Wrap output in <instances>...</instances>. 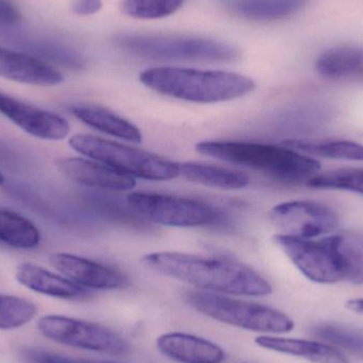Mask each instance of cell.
Here are the masks:
<instances>
[{
    "label": "cell",
    "mask_w": 363,
    "mask_h": 363,
    "mask_svg": "<svg viewBox=\"0 0 363 363\" xmlns=\"http://www.w3.org/2000/svg\"><path fill=\"white\" fill-rule=\"evenodd\" d=\"M69 146L79 155L106 164L134 178L161 182L180 177V164L176 162L91 134L72 136Z\"/></svg>",
    "instance_id": "obj_5"
},
{
    "label": "cell",
    "mask_w": 363,
    "mask_h": 363,
    "mask_svg": "<svg viewBox=\"0 0 363 363\" xmlns=\"http://www.w3.org/2000/svg\"><path fill=\"white\" fill-rule=\"evenodd\" d=\"M330 237L342 264L345 281L363 284V234L340 233Z\"/></svg>",
    "instance_id": "obj_23"
},
{
    "label": "cell",
    "mask_w": 363,
    "mask_h": 363,
    "mask_svg": "<svg viewBox=\"0 0 363 363\" xmlns=\"http://www.w3.org/2000/svg\"><path fill=\"white\" fill-rule=\"evenodd\" d=\"M4 181H6V179H4V174L0 172V185H2V184L4 183Z\"/></svg>",
    "instance_id": "obj_33"
},
{
    "label": "cell",
    "mask_w": 363,
    "mask_h": 363,
    "mask_svg": "<svg viewBox=\"0 0 363 363\" xmlns=\"http://www.w3.org/2000/svg\"><path fill=\"white\" fill-rule=\"evenodd\" d=\"M55 165L68 180L89 187L125 191L134 189L136 186L134 177L94 160L60 157L55 160Z\"/></svg>",
    "instance_id": "obj_13"
},
{
    "label": "cell",
    "mask_w": 363,
    "mask_h": 363,
    "mask_svg": "<svg viewBox=\"0 0 363 363\" xmlns=\"http://www.w3.org/2000/svg\"><path fill=\"white\" fill-rule=\"evenodd\" d=\"M0 77L13 82L35 86H55L64 81L63 74L52 66L27 53L0 46Z\"/></svg>",
    "instance_id": "obj_14"
},
{
    "label": "cell",
    "mask_w": 363,
    "mask_h": 363,
    "mask_svg": "<svg viewBox=\"0 0 363 363\" xmlns=\"http://www.w3.org/2000/svg\"><path fill=\"white\" fill-rule=\"evenodd\" d=\"M270 219L281 234L313 239L330 234L338 228L337 213L311 201H291L273 207Z\"/></svg>",
    "instance_id": "obj_10"
},
{
    "label": "cell",
    "mask_w": 363,
    "mask_h": 363,
    "mask_svg": "<svg viewBox=\"0 0 363 363\" xmlns=\"http://www.w3.org/2000/svg\"><path fill=\"white\" fill-rule=\"evenodd\" d=\"M114 44L130 55L149 60L230 62L240 55L230 43L196 36L121 34L115 36Z\"/></svg>",
    "instance_id": "obj_4"
},
{
    "label": "cell",
    "mask_w": 363,
    "mask_h": 363,
    "mask_svg": "<svg viewBox=\"0 0 363 363\" xmlns=\"http://www.w3.org/2000/svg\"><path fill=\"white\" fill-rule=\"evenodd\" d=\"M15 279L28 289L52 298L68 301H87L93 298V294L86 288L30 262L17 267Z\"/></svg>",
    "instance_id": "obj_15"
},
{
    "label": "cell",
    "mask_w": 363,
    "mask_h": 363,
    "mask_svg": "<svg viewBox=\"0 0 363 363\" xmlns=\"http://www.w3.org/2000/svg\"><path fill=\"white\" fill-rule=\"evenodd\" d=\"M188 304L199 313L221 323L264 334L291 332L294 322L286 313L223 294L205 291H189L186 294Z\"/></svg>",
    "instance_id": "obj_6"
},
{
    "label": "cell",
    "mask_w": 363,
    "mask_h": 363,
    "mask_svg": "<svg viewBox=\"0 0 363 363\" xmlns=\"http://www.w3.org/2000/svg\"><path fill=\"white\" fill-rule=\"evenodd\" d=\"M48 260L66 279L89 290H117L128 284V277L117 269L80 256L53 253Z\"/></svg>",
    "instance_id": "obj_12"
},
{
    "label": "cell",
    "mask_w": 363,
    "mask_h": 363,
    "mask_svg": "<svg viewBox=\"0 0 363 363\" xmlns=\"http://www.w3.org/2000/svg\"><path fill=\"white\" fill-rule=\"evenodd\" d=\"M180 176L192 183L221 190L243 189L251 182L249 176L242 172L198 162L180 164Z\"/></svg>",
    "instance_id": "obj_19"
},
{
    "label": "cell",
    "mask_w": 363,
    "mask_h": 363,
    "mask_svg": "<svg viewBox=\"0 0 363 363\" xmlns=\"http://www.w3.org/2000/svg\"><path fill=\"white\" fill-rule=\"evenodd\" d=\"M186 0H123L121 11L138 19H160L178 12Z\"/></svg>",
    "instance_id": "obj_26"
},
{
    "label": "cell",
    "mask_w": 363,
    "mask_h": 363,
    "mask_svg": "<svg viewBox=\"0 0 363 363\" xmlns=\"http://www.w3.org/2000/svg\"><path fill=\"white\" fill-rule=\"evenodd\" d=\"M142 262L150 270L200 291L245 296H267L273 292L272 286L259 273L235 260L181 252H155L145 255Z\"/></svg>",
    "instance_id": "obj_1"
},
{
    "label": "cell",
    "mask_w": 363,
    "mask_h": 363,
    "mask_svg": "<svg viewBox=\"0 0 363 363\" xmlns=\"http://www.w3.org/2000/svg\"><path fill=\"white\" fill-rule=\"evenodd\" d=\"M23 356L32 363H117L111 362H96V360L78 359L59 354L49 353L40 350H26Z\"/></svg>",
    "instance_id": "obj_29"
},
{
    "label": "cell",
    "mask_w": 363,
    "mask_h": 363,
    "mask_svg": "<svg viewBox=\"0 0 363 363\" xmlns=\"http://www.w3.org/2000/svg\"><path fill=\"white\" fill-rule=\"evenodd\" d=\"M40 233L25 216L0 207V242L17 250H33L40 243Z\"/></svg>",
    "instance_id": "obj_22"
},
{
    "label": "cell",
    "mask_w": 363,
    "mask_h": 363,
    "mask_svg": "<svg viewBox=\"0 0 363 363\" xmlns=\"http://www.w3.org/2000/svg\"><path fill=\"white\" fill-rule=\"evenodd\" d=\"M318 336L337 347H342L363 357V336L333 326H322L315 330Z\"/></svg>",
    "instance_id": "obj_28"
},
{
    "label": "cell",
    "mask_w": 363,
    "mask_h": 363,
    "mask_svg": "<svg viewBox=\"0 0 363 363\" xmlns=\"http://www.w3.org/2000/svg\"><path fill=\"white\" fill-rule=\"evenodd\" d=\"M0 114L33 138L43 140H62L67 138L70 125L59 114L23 104L0 93Z\"/></svg>",
    "instance_id": "obj_11"
},
{
    "label": "cell",
    "mask_w": 363,
    "mask_h": 363,
    "mask_svg": "<svg viewBox=\"0 0 363 363\" xmlns=\"http://www.w3.org/2000/svg\"><path fill=\"white\" fill-rule=\"evenodd\" d=\"M347 308L357 315H363V298H353V300L347 301Z\"/></svg>",
    "instance_id": "obj_32"
},
{
    "label": "cell",
    "mask_w": 363,
    "mask_h": 363,
    "mask_svg": "<svg viewBox=\"0 0 363 363\" xmlns=\"http://www.w3.org/2000/svg\"><path fill=\"white\" fill-rule=\"evenodd\" d=\"M38 328L43 336L60 345L113 356L127 355L130 345L111 328L93 322L63 315L40 318Z\"/></svg>",
    "instance_id": "obj_7"
},
{
    "label": "cell",
    "mask_w": 363,
    "mask_h": 363,
    "mask_svg": "<svg viewBox=\"0 0 363 363\" xmlns=\"http://www.w3.org/2000/svg\"><path fill=\"white\" fill-rule=\"evenodd\" d=\"M104 6L102 0H72L70 10L80 16H89L99 12Z\"/></svg>",
    "instance_id": "obj_31"
},
{
    "label": "cell",
    "mask_w": 363,
    "mask_h": 363,
    "mask_svg": "<svg viewBox=\"0 0 363 363\" xmlns=\"http://www.w3.org/2000/svg\"><path fill=\"white\" fill-rule=\"evenodd\" d=\"M72 112L77 119L91 129L132 144L143 142L142 132L136 125L104 106L91 104L76 106L72 108Z\"/></svg>",
    "instance_id": "obj_18"
},
{
    "label": "cell",
    "mask_w": 363,
    "mask_h": 363,
    "mask_svg": "<svg viewBox=\"0 0 363 363\" xmlns=\"http://www.w3.org/2000/svg\"><path fill=\"white\" fill-rule=\"evenodd\" d=\"M196 150L205 157L251 168L283 181H308L321 168L317 160L285 146L211 140L199 143Z\"/></svg>",
    "instance_id": "obj_3"
},
{
    "label": "cell",
    "mask_w": 363,
    "mask_h": 363,
    "mask_svg": "<svg viewBox=\"0 0 363 363\" xmlns=\"http://www.w3.org/2000/svg\"><path fill=\"white\" fill-rule=\"evenodd\" d=\"M315 189L349 190L363 194V169H340L317 174L307 181Z\"/></svg>",
    "instance_id": "obj_27"
},
{
    "label": "cell",
    "mask_w": 363,
    "mask_h": 363,
    "mask_svg": "<svg viewBox=\"0 0 363 363\" xmlns=\"http://www.w3.org/2000/svg\"><path fill=\"white\" fill-rule=\"evenodd\" d=\"M255 343L262 349L302 358L313 363H352L337 347L319 341L264 335L257 337Z\"/></svg>",
    "instance_id": "obj_17"
},
{
    "label": "cell",
    "mask_w": 363,
    "mask_h": 363,
    "mask_svg": "<svg viewBox=\"0 0 363 363\" xmlns=\"http://www.w3.org/2000/svg\"><path fill=\"white\" fill-rule=\"evenodd\" d=\"M128 205L136 213L155 223L176 228H196L211 225L221 221L222 213L218 209L190 199L131 192Z\"/></svg>",
    "instance_id": "obj_8"
},
{
    "label": "cell",
    "mask_w": 363,
    "mask_h": 363,
    "mask_svg": "<svg viewBox=\"0 0 363 363\" xmlns=\"http://www.w3.org/2000/svg\"><path fill=\"white\" fill-rule=\"evenodd\" d=\"M165 357L180 363H222L225 352L211 341L184 333H168L157 340Z\"/></svg>",
    "instance_id": "obj_16"
},
{
    "label": "cell",
    "mask_w": 363,
    "mask_h": 363,
    "mask_svg": "<svg viewBox=\"0 0 363 363\" xmlns=\"http://www.w3.org/2000/svg\"><path fill=\"white\" fill-rule=\"evenodd\" d=\"M274 241L309 281L325 285L345 281L332 237L313 240L277 234Z\"/></svg>",
    "instance_id": "obj_9"
},
{
    "label": "cell",
    "mask_w": 363,
    "mask_h": 363,
    "mask_svg": "<svg viewBox=\"0 0 363 363\" xmlns=\"http://www.w3.org/2000/svg\"><path fill=\"white\" fill-rule=\"evenodd\" d=\"M283 146L302 155L325 159L345 160V161H363V146L347 140L336 142L311 143L305 140H286Z\"/></svg>",
    "instance_id": "obj_24"
},
{
    "label": "cell",
    "mask_w": 363,
    "mask_h": 363,
    "mask_svg": "<svg viewBox=\"0 0 363 363\" xmlns=\"http://www.w3.org/2000/svg\"><path fill=\"white\" fill-rule=\"evenodd\" d=\"M21 23L18 9L10 0H0V27L15 28Z\"/></svg>",
    "instance_id": "obj_30"
},
{
    "label": "cell",
    "mask_w": 363,
    "mask_h": 363,
    "mask_svg": "<svg viewBox=\"0 0 363 363\" xmlns=\"http://www.w3.org/2000/svg\"><path fill=\"white\" fill-rule=\"evenodd\" d=\"M307 0H234L235 14L254 21H274L300 12Z\"/></svg>",
    "instance_id": "obj_20"
},
{
    "label": "cell",
    "mask_w": 363,
    "mask_h": 363,
    "mask_svg": "<svg viewBox=\"0 0 363 363\" xmlns=\"http://www.w3.org/2000/svg\"><path fill=\"white\" fill-rule=\"evenodd\" d=\"M320 76L332 80L355 76L363 72V49L339 46L324 51L315 64Z\"/></svg>",
    "instance_id": "obj_21"
},
{
    "label": "cell",
    "mask_w": 363,
    "mask_h": 363,
    "mask_svg": "<svg viewBox=\"0 0 363 363\" xmlns=\"http://www.w3.org/2000/svg\"><path fill=\"white\" fill-rule=\"evenodd\" d=\"M140 81L162 95L204 104L239 99L255 89L251 78L237 72L169 66L144 70Z\"/></svg>",
    "instance_id": "obj_2"
},
{
    "label": "cell",
    "mask_w": 363,
    "mask_h": 363,
    "mask_svg": "<svg viewBox=\"0 0 363 363\" xmlns=\"http://www.w3.org/2000/svg\"><path fill=\"white\" fill-rule=\"evenodd\" d=\"M38 313L31 301L16 296L0 294V330H15L29 323Z\"/></svg>",
    "instance_id": "obj_25"
}]
</instances>
